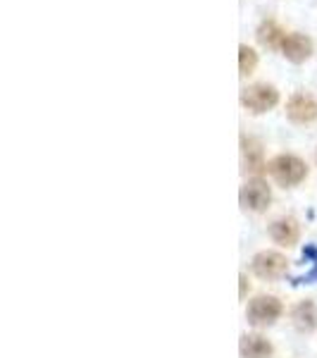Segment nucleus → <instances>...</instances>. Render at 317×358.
<instances>
[{
    "label": "nucleus",
    "instance_id": "6e6552de",
    "mask_svg": "<svg viewBox=\"0 0 317 358\" xmlns=\"http://www.w3.org/2000/svg\"><path fill=\"white\" fill-rule=\"evenodd\" d=\"M270 236L279 246H293L298 241V236H301V229H298V222L293 217H279L270 227Z\"/></svg>",
    "mask_w": 317,
    "mask_h": 358
},
{
    "label": "nucleus",
    "instance_id": "7ed1b4c3",
    "mask_svg": "<svg viewBox=\"0 0 317 358\" xmlns=\"http://www.w3.org/2000/svg\"><path fill=\"white\" fill-rule=\"evenodd\" d=\"M279 315H281V303H279V299H274V296H258V299H253L249 303V308H246V320H249L253 327L272 325Z\"/></svg>",
    "mask_w": 317,
    "mask_h": 358
},
{
    "label": "nucleus",
    "instance_id": "9b49d317",
    "mask_svg": "<svg viewBox=\"0 0 317 358\" xmlns=\"http://www.w3.org/2000/svg\"><path fill=\"white\" fill-rule=\"evenodd\" d=\"M241 146H244V165H246V170H251V172H258V170H263V148L258 146L253 138H246L244 136V141H241Z\"/></svg>",
    "mask_w": 317,
    "mask_h": 358
},
{
    "label": "nucleus",
    "instance_id": "1a4fd4ad",
    "mask_svg": "<svg viewBox=\"0 0 317 358\" xmlns=\"http://www.w3.org/2000/svg\"><path fill=\"white\" fill-rule=\"evenodd\" d=\"M241 358H270L272 356V344L260 334H244L239 344Z\"/></svg>",
    "mask_w": 317,
    "mask_h": 358
},
{
    "label": "nucleus",
    "instance_id": "20e7f679",
    "mask_svg": "<svg viewBox=\"0 0 317 358\" xmlns=\"http://www.w3.org/2000/svg\"><path fill=\"white\" fill-rule=\"evenodd\" d=\"M239 199H241V206H244L246 210L260 213L270 206V201H272V192H270V187H267L265 179L256 177V179H249V182L241 187Z\"/></svg>",
    "mask_w": 317,
    "mask_h": 358
},
{
    "label": "nucleus",
    "instance_id": "f257e3e1",
    "mask_svg": "<svg viewBox=\"0 0 317 358\" xmlns=\"http://www.w3.org/2000/svg\"><path fill=\"white\" fill-rule=\"evenodd\" d=\"M267 170L281 187H296L308 177V165L296 155H277L274 160H270Z\"/></svg>",
    "mask_w": 317,
    "mask_h": 358
},
{
    "label": "nucleus",
    "instance_id": "39448f33",
    "mask_svg": "<svg viewBox=\"0 0 317 358\" xmlns=\"http://www.w3.org/2000/svg\"><path fill=\"white\" fill-rule=\"evenodd\" d=\"M253 273L260 280H279L286 273V258L277 251H263L253 258Z\"/></svg>",
    "mask_w": 317,
    "mask_h": 358
},
{
    "label": "nucleus",
    "instance_id": "f03ea898",
    "mask_svg": "<svg viewBox=\"0 0 317 358\" xmlns=\"http://www.w3.org/2000/svg\"><path fill=\"white\" fill-rule=\"evenodd\" d=\"M241 103L244 108H249L251 113L260 115V113H267L279 103V94H277L274 86L270 84H253L249 89L241 91Z\"/></svg>",
    "mask_w": 317,
    "mask_h": 358
},
{
    "label": "nucleus",
    "instance_id": "423d86ee",
    "mask_svg": "<svg viewBox=\"0 0 317 358\" xmlns=\"http://www.w3.org/2000/svg\"><path fill=\"white\" fill-rule=\"evenodd\" d=\"M286 115H289L291 122L305 124V122H313L317 117V103L315 98L305 96V94H296L286 103Z\"/></svg>",
    "mask_w": 317,
    "mask_h": 358
},
{
    "label": "nucleus",
    "instance_id": "9d476101",
    "mask_svg": "<svg viewBox=\"0 0 317 358\" xmlns=\"http://www.w3.org/2000/svg\"><path fill=\"white\" fill-rule=\"evenodd\" d=\"M293 325L301 332H310L317 327V308L313 301H301L293 308Z\"/></svg>",
    "mask_w": 317,
    "mask_h": 358
},
{
    "label": "nucleus",
    "instance_id": "f8f14e48",
    "mask_svg": "<svg viewBox=\"0 0 317 358\" xmlns=\"http://www.w3.org/2000/svg\"><path fill=\"white\" fill-rule=\"evenodd\" d=\"M284 31L279 29V24H274V22H263L260 29H258V41L263 45H267V48H277V45L284 43Z\"/></svg>",
    "mask_w": 317,
    "mask_h": 358
},
{
    "label": "nucleus",
    "instance_id": "0eeeda50",
    "mask_svg": "<svg viewBox=\"0 0 317 358\" xmlns=\"http://www.w3.org/2000/svg\"><path fill=\"white\" fill-rule=\"evenodd\" d=\"M281 50H284L286 60L291 62H305L313 53V43H310L308 36H303V34H289V36L284 38V43H281Z\"/></svg>",
    "mask_w": 317,
    "mask_h": 358
},
{
    "label": "nucleus",
    "instance_id": "ddd939ff",
    "mask_svg": "<svg viewBox=\"0 0 317 358\" xmlns=\"http://www.w3.org/2000/svg\"><path fill=\"white\" fill-rule=\"evenodd\" d=\"M258 65V53L249 45H241L239 48V72L241 74H251Z\"/></svg>",
    "mask_w": 317,
    "mask_h": 358
}]
</instances>
